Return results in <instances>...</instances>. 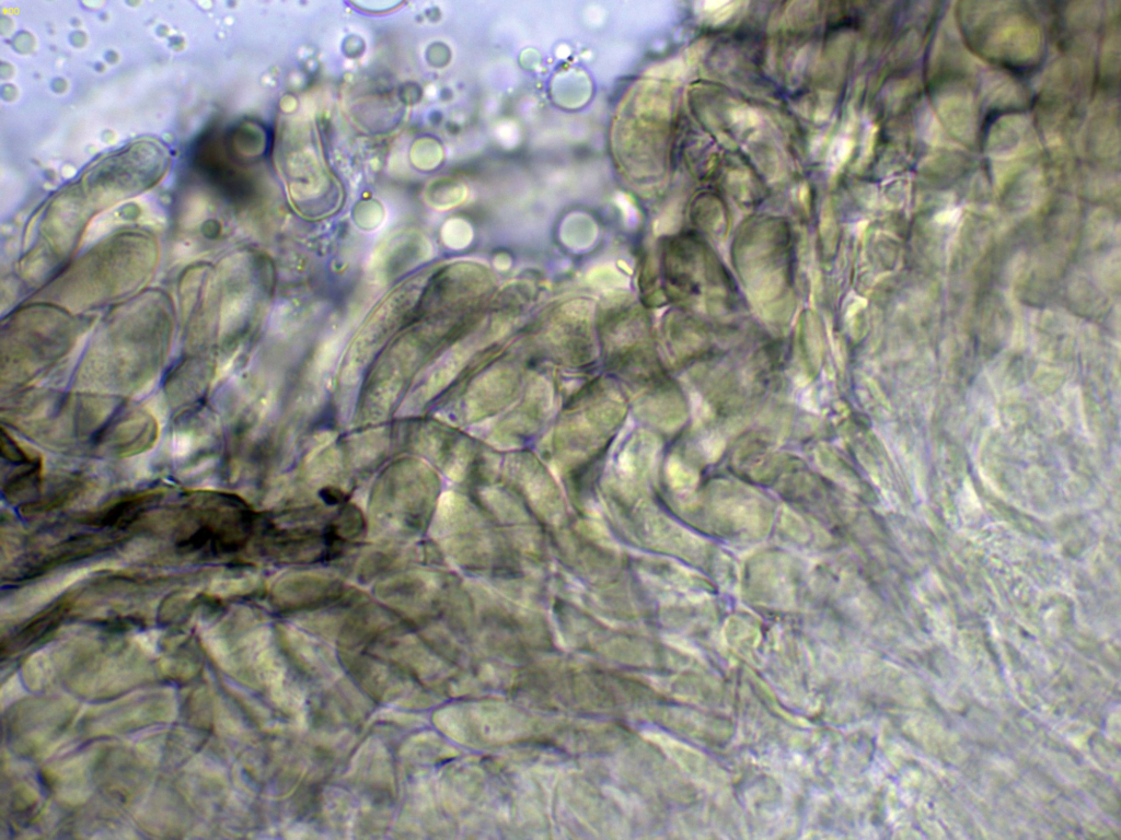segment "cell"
Masks as SVG:
<instances>
[{
	"label": "cell",
	"mask_w": 1121,
	"mask_h": 840,
	"mask_svg": "<svg viewBox=\"0 0 1121 840\" xmlns=\"http://www.w3.org/2000/svg\"><path fill=\"white\" fill-rule=\"evenodd\" d=\"M277 151L278 166L292 200L307 212L333 211L340 191L323 161L313 125L307 120H286Z\"/></svg>",
	"instance_id": "cell-1"
}]
</instances>
